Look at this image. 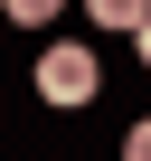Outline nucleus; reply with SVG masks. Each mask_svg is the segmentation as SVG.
<instances>
[{
    "instance_id": "obj_5",
    "label": "nucleus",
    "mask_w": 151,
    "mask_h": 161,
    "mask_svg": "<svg viewBox=\"0 0 151 161\" xmlns=\"http://www.w3.org/2000/svg\"><path fill=\"white\" fill-rule=\"evenodd\" d=\"M132 47H142V66H151V19H142V29H132Z\"/></svg>"
},
{
    "instance_id": "obj_1",
    "label": "nucleus",
    "mask_w": 151,
    "mask_h": 161,
    "mask_svg": "<svg viewBox=\"0 0 151 161\" xmlns=\"http://www.w3.org/2000/svg\"><path fill=\"white\" fill-rule=\"evenodd\" d=\"M95 86H104V76H95V47L57 38V47L38 57V95H47V104H66V114H76V104H95Z\"/></svg>"
},
{
    "instance_id": "obj_2",
    "label": "nucleus",
    "mask_w": 151,
    "mask_h": 161,
    "mask_svg": "<svg viewBox=\"0 0 151 161\" xmlns=\"http://www.w3.org/2000/svg\"><path fill=\"white\" fill-rule=\"evenodd\" d=\"M85 19H95V29H142L151 0H85Z\"/></svg>"
},
{
    "instance_id": "obj_3",
    "label": "nucleus",
    "mask_w": 151,
    "mask_h": 161,
    "mask_svg": "<svg viewBox=\"0 0 151 161\" xmlns=\"http://www.w3.org/2000/svg\"><path fill=\"white\" fill-rule=\"evenodd\" d=\"M0 10H10V19H19V29H47V19H57V10H66V0H0Z\"/></svg>"
},
{
    "instance_id": "obj_4",
    "label": "nucleus",
    "mask_w": 151,
    "mask_h": 161,
    "mask_svg": "<svg viewBox=\"0 0 151 161\" xmlns=\"http://www.w3.org/2000/svg\"><path fill=\"white\" fill-rule=\"evenodd\" d=\"M123 161H151V123H132V133H123Z\"/></svg>"
}]
</instances>
